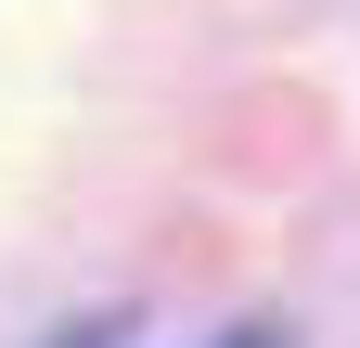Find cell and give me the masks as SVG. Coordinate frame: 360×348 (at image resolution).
I'll use <instances>...</instances> for the list:
<instances>
[{
  "instance_id": "6da1fadb",
  "label": "cell",
  "mask_w": 360,
  "mask_h": 348,
  "mask_svg": "<svg viewBox=\"0 0 360 348\" xmlns=\"http://www.w3.org/2000/svg\"><path fill=\"white\" fill-rule=\"evenodd\" d=\"M219 348H296V335H270V323H232V335H219Z\"/></svg>"
},
{
  "instance_id": "7a4b0ae2",
  "label": "cell",
  "mask_w": 360,
  "mask_h": 348,
  "mask_svg": "<svg viewBox=\"0 0 360 348\" xmlns=\"http://www.w3.org/2000/svg\"><path fill=\"white\" fill-rule=\"evenodd\" d=\"M52 348H116V335H103V323H90V335H52Z\"/></svg>"
}]
</instances>
